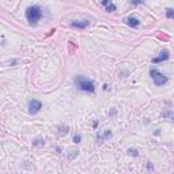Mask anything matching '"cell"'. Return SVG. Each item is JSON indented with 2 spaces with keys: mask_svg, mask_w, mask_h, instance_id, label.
Wrapping results in <instances>:
<instances>
[{
  "mask_svg": "<svg viewBox=\"0 0 174 174\" xmlns=\"http://www.w3.org/2000/svg\"><path fill=\"white\" fill-rule=\"evenodd\" d=\"M173 14H174L173 8H167V10H166V16H167V18H173Z\"/></svg>",
  "mask_w": 174,
  "mask_h": 174,
  "instance_id": "obj_10",
  "label": "cell"
},
{
  "mask_svg": "<svg viewBox=\"0 0 174 174\" xmlns=\"http://www.w3.org/2000/svg\"><path fill=\"white\" fill-rule=\"evenodd\" d=\"M150 75H151V78H152V80H154V83H155V86H163L167 82L166 76L163 74H161L159 71L155 70V68H152V70L150 71Z\"/></svg>",
  "mask_w": 174,
  "mask_h": 174,
  "instance_id": "obj_3",
  "label": "cell"
},
{
  "mask_svg": "<svg viewBox=\"0 0 174 174\" xmlns=\"http://www.w3.org/2000/svg\"><path fill=\"white\" fill-rule=\"evenodd\" d=\"M89 21H74V22L71 23V26L72 27H79V29H85V27L89 26Z\"/></svg>",
  "mask_w": 174,
  "mask_h": 174,
  "instance_id": "obj_8",
  "label": "cell"
},
{
  "mask_svg": "<svg viewBox=\"0 0 174 174\" xmlns=\"http://www.w3.org/2000/svg\"><path fill=\"white\" fill-rule=\"evenodd\" d=\"M147 169H148V170H152V169H154V166H152L151 163L148 162V165H147Z\"/></svg>",
  "mask_w": 174,
  "mask_h": 174,
  "instance_id": "obj_14",
  "label": "cell"
},
{
  "mask_svg": "<svg viewBox=\"0 0 174 174\" xmlns=\"http://www.w3.org/2000/svg\"><path fill=\"white\" fill-rule=\"evenodd\" d=\"M128 152H129V155L132 154L134 156H137V151H136V150H128Z\"/></svg>",
  "mask_w": 174,
  "mask_h": 174,
  "instance_id": "obj_13",
  "label": "cell"
},
{
  "mask_svg": "<svg viewBox=\"0 0 174 174\" xmlns=\"http://www.w3.org/2000/svg\"><path fill=\"white\" fill-rule=\"evenodd\" d=\"M80 135H75L74 136V143H76V144H78V143H80Z\"/></svg>",
  "mask_w": 174,
  "mask_h": 174,
  "instance_id": "obj_11",
  "label": "cell"
},
{
  "mask_svg": "<svg viewBox=\"0 0 174 174\" xmlns=\"http://www.w3.org/2000/svg\"><path fill=\"white\" fill-rule=\"evenodd\" d=\"M41 107H42V102L38 99H31L29 102V112L31 114H36L38 112L41 110Z\"/></svg>",
  "mask_w": 174,
  "mask_h": 174,
  "instance_id": "obj_4",
  "label": "cell"
},
{
  "mask_svg": "<svg viewBox=\"0 0 174 174\" xmlns=\"http://www.w3.org/2000/svg\"><path fill=\"white\" fill-rule=\"evenodd\" d=\"M68 129H70V128H68L67 125H65V126H61V132H60V134H61V135L68 134Z\"/></svg>",
  "mask_w": 174,
  "mask_h": 174,
  "instance_id": "obj_12",
  "label": "cell"
},
{
  "mask_svg": "<svg viewBox=\"0 0 174 174\" xmlns=\"http://www.w3.org/2000/svg\"><path fill=\"white\" fill-rule=\"evenodd\" d=\"M169 59V52L167 50H163V52L159 53L158 57H154L152 59V63H161V61H165V60Z\"/></svg>",
  "mask_w": 174,
  "mask_h": 174,
  "instance_id": "obj_7",
  "label": "cell"
},
{
  "mask_svg": "<svg viewBox=\"0 0 174 174\" xmlns=\"http://www.w3.org/2000/svg\"><path fill=\"white\" fill-rule=\"evenodd\" d=\"M131 1H132V0H131Z\"/></svg>",
  "mask_w": 174,
  "mask_h": 174,
  "instance_id": "obj_15",
  "label": "cell"
},
{
  "mask_svg": "<svg viewBox=\"0 0 174 174\" xmlns=\"http://www.w3.org/2000/svg\"><path fill=\"white\" fill-rule=\"evenodd\" d=\"M75 85L82 91H87V93H94L95 91V86H94L93 82L90 80V79L85 78V76H82V75L75 78Z\"/></svg>",
  "mask_w": 174,
  "mask_h": 174,
  "instance_id": "obj_1",
  "label": "cell"
},
{
  "mask_svg": "<svg viewBox=\"0 0 174 174\" xmlns=\"http://www.w3.org/2000/svg\"><path fill=\"white\" fill-rule=\"evenodd\" d=\"M45 144V140L44 139H37L36 141H33V146L34 147H42Z\"/></svg>",
  "mask_w": 174,
  "mask_h": 174,
  "instance_id": "obj_9",
  "label": "cell"
},
{
  "mask_svg": "<svg viewBox=\"0 0 174 174\" xmlns=\"http://www.w3.org/2000/svg\"><path fill=\"white\" fill-rule=\"evenodd\" d=\"M124 22L131 27H137L139 25H140V21H139L137 18H135V16H128V18L124 19Z\"/></svg>",
  "mask_w": 174,
  "mask_h": 174,
  "instance_id": "obj_5",
  "label": "cell"
},
{
  "mask_svg": "<svg viewBox=\"0 0 174 174\" xmlns=\"http://www.w3.org/2000/svg\"><path fill=\"white\" fill-rule=\"evenodd\" d=\"M102 6H104L105 10L109 11V12L116 11V6H114V3H113L112 0H102Z\"/></svg>",
  "mask_w": 174,
  "mask_h": 174,
  "instance_id": "obj_6",
  "label": "cell"
},
{
  "mask_svg": "<svg viewBox=\"0 0 174 174\" xmlns=\"http://www.w3.org/2000/svg\"><path fill=\"white\" fill-rule=\"evenodd\" d=\"M42 16V11L38 6H31V7L26 8V19L29 21V23L36 25Z\"/></svg>",
  "mask_w": 174,
  "mask_h": 174,
  "instance_id": "obj_2",
  "label": "cell"
}]
</instances>
